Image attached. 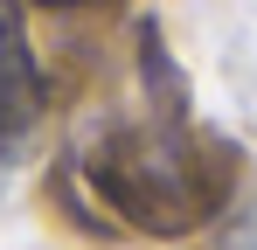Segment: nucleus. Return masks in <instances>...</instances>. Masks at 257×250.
Listing matches in <instances>:
<instances>
[{
    "label": "nucleus",
    "instance_id": "3",
    "mask_svg": "<svg viewBox=\"0 0 257 250\" xmlns=\"http://www.w3.org/2000/svg\"><path fill=\"white\" fill-rule=\"evenodd\" d=\"M56 7H111V0H56Z\"/></svg>",
    "mask_w": 257,
    "mask_h": 250
},
{
    "label": "nucleus",
    "instance_id": "1",
    "mask_svg": "<svg viewBox=\"0 0 257 250\" xmlns=\"http://www.w3.org/2000/svg\"><path fill=\"white\" fill-rule=\"evenodd\" d=\"M77 174L118 222L146 229V236H188L209 215H222L229 188H236V153L215 132L188 125L181 97H174L153 118L104 125L77 153Z\"/></svg>",
    "mask_w": 257,
    "mask_h": 250
},
{
    "label": "nucleus",
    "instance_id": "2",
    "mask_svg": "<svg viewBox=\"0 0 257 250\" xmlns=\"http://www.w3.org/2000/svg\"><path fill=\"white\" fill-rule=\"evenodd\" d=\"M35 118H42V63L28 49L21 14L0 0V139H21Z\"/></svg>",
    "mask_w": 257,
    "mask_h": 250
}]
</instances>
